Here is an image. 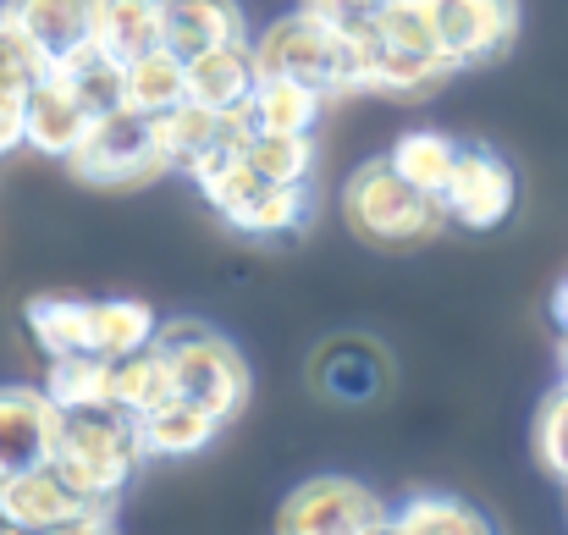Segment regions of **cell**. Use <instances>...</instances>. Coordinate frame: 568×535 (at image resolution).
Listing matches in <instances>:
<instances>
[{"label":"cell","instance_id":"obj_1","mask_svg":"<svg viewBox=\"0 0 568 535\" xmlns=\"http://www.w3.org/2000/svg\"><path fill=\"white\" fill-rule=\"evenodd\" d=\"M254 44V78H298L321 89L326 100L365 94V17L359 22H326L315 11H287L276 17Z\"/></svg>","mask_w":568,"mask_h":535},{"label":"cell","instance_id":"obj_2","mask_svg":"<svg viewBox=\"0 0 568 535\" xmlns=\"http://www.w3.org/2000/svg\"><path fill=\"white\" fill-rule=\"evenodd\" d=\"M50 464L61 470V481L89 497V503H116L139 464H144V442H139V420L116 414V408H72L55 425V447Z\"/></svg>","mask_w":568,"mask_h":535},{"label":"cell","instance_id":"obj_3","mask_svg":"<svg viewBox=\"0 0 568 535\" xmlns=\"http://www.w3.org/2000/svg\"><path fill=\"white\" fill-rule=\"evenodd\" d=\"M189 178L237 238H287L310 221V182H265L254 166H243L237 144L199 155Z\"/></svg>","mask_w":568,"mask_h":535},{"label":"cell","instance_id":"obj_4","mask_svg":"<svg viewBox=\"0 0 568 535\" xmlns=\"http://www.w3.org/2000/svg\"><path fill=\"white\" fill-rule=\"evenodd\" d=\"M343 215L348 226L376 243V249H408L430 243L447 226V210L436 193H419L414 182L392 172V161H365L354 178L343 182Z\"/></svg>","mask_w":568,"mask_h":535},{"label":"cell","instance_id":"obj_5","mask_svg":"<svg viewBox=\"0 0 568 535\" xmlns=\"http://www.w3.org/2000/svg\"><path fill=\"white\" fill-rule=\"evenodd\" d=\"M155 349L166 354L172 392H178V397L210 408L221 425H232V420L248 408V364H243V354H237L226 337H215L210 326L172 321L166 332H155Z\"/></svg>","mask_w":568,"mask_h":535},{"label":"cell","instance_id":"obj_6","mask_svg":"<svg viewBox=\"0 0 568 535\" xmlns=\"http://www.w3.org/2000/svg\"><path fill=\"white\" fill-rule=\"evenodd\" d=\"M0 525L28 535H100L116 525V503H89L55 464H33L0 481Z\"/></svg>","mask_w":568,"mask_h":535},{"label":"cell","instance_id":"obj_7","mask_svg":"<svg viewBox=\"0 0 568 535\" xmlns=\"http://www.w3.org/2000/svg\"><path fill=\"white\" fill-rule=\"evenodd\" d=\"M72 178L89 182V188H144L166 172L161 150H155V128L150 117L116 105V111H100L89 122V133L78 139V150L67 155Z\"/></svg>","mask_w":568,"mask_h":535},{"label":"cell","instance_id":"obj_8","mask_svg":"<svg viewBox=\"0 0 568 535\" xmlns=\"http://www.w3.org/2000/svg\"><path fill=\"white\" fill-rule=\"evenodd\" d=\"M392 508L381 503L365 481H348V475H315L304 481L298 492H287L282 514H276V531L287 535H376L386 531Z\"/></svg>","mask_w":568,"mask_h":535},{"label":"cell","instance_id":"obj_9","mask_svg":"<svg viewBox=\"0 0 568 535\" xmlns=\"http://www.w3.org/2000/svg\"><path fill=\"white\" fill-rule=\"evenodd\" d=\"M430 22H436V44L453 61V72L464 67H486L503 61L519 39V0H430Z\"/></svg>","mask_w":568,"mask_h":535},{"label":"cell","instance_id":"obj_10","mask_svg":"<svg viewBox=\"0 0 568 535\" xmlns=\"http://www.w3.org/2000/svg\"><path fill=\"white\" fill-rule=\"evenodd\" d=\"M519 204V178L514 166L486 150V144H458V161H453V178L442 188V210L447 221L469 226V232H491L514 215Z\"/></svg>","mask_w":568,"mask_h":535},{"label":"cell","instance_id":"obj_11","mask_svg":"<svg viewBox=\"0 0 568 535\" xmlns=\"http://www.w3.org/2000/svg\"><path fill=\"white\" fill-rule=\"evenodd\" d=\"M0 22L44 61L61 67L78 50L94 44L100 28V0H0Z\"/></svg>","mask_w":568,"mask_h":535},{"label":"cell","instance_id":"obj_12","mask_svg":"<svg viewBox=\"0 0 568 535\" xmlns=\"http://www.w3.org/2000/svg\"><path fill=\"white\" fill-rule=\"evenodd\" d=\"M310 381L326 403H343V408H365L376 403L381 392L392 386V359L376 337H326L315 359H310Z\"/></svg>","mask_w":568,"mask_h":535},{"label":"cell","instance_id":"obj_13","mask_svg":"<svg viewBox=\"0 0 568 535\" xmlns=\"http://www.w3.org/2000/svg\"><path fill=\"white\" fill-rule=\"evenodd\" d=\"M89 122H94V111L78 100V89L55 67H44L28 89V105H22V144L33 155L67 161L78 150V139L89 133Z\"/></svg>","mask_w":568,"mask_h":535},{"label":"cell","instance_id":"obj_14","mask_svg":"<svg viewBox=\"0 0 568 535\" xmlns=\"http://www.w3.org/2000/svg\"><path fill=\"white\" fill-rule=\"evenodd\" d=\"M61 408L39 386H0V481L33 464H50Z\"/></svg>","mask_w":568,"mask_h":535},{"label":"cell","instance_id":"obj_15","mask_svg":"<svg viewBox=\"0 0 568 535\" xmlns=\"http://www.w3.org/2000/svg\"><path fill=\"white\" fill-rule=\"evenodd\" d=\"M150 128H155V150H161L166 172H189L199 155L226 150V144L243 139V117L237 111H210V105H193V100L150 117Z\"/></svg>","mask_w":568,"mask_h":535},{"label":"cell","instance_id":"obj_16","mask_svg":"<svg viewBox=\"0 0 568 535\" xmlns=\"http://www.w3.org/2000/svg\"><path fill=\"white\" fill-rule=\"evenodd\" d=\"M321 111H326L321 89H310L298 78H276V72L254 78L248 100L237 105L243 128H260V133H315Z\"/></svg>","mask_w":568,"mask_h":535},{"label":"cell","instance_id":"obj_17","mask_svg":"<svg viewBox=\"0 0 568 535\" xmlns=\"http://www.w3.org/2000/svg\"><path fill=\"white\" fill-rule=\"evenodd\" d=\"M183 78H189L193 105L237 111L248 100V89H254V44L237 39V44H215V50L183 55Z\"/></svg>","mask_w":568,"mask_h":535},{"label":"cell","instance_id":"obj_18","mask_svg":"<svg viewBox=\"0 0 568 535\" xmlns=\"http://www.w3.org/2000/svg\"><path fill=\"white\" fill-rule=\"evenodd\" d=\"M215 436H221V420H215L210 408L189 403V397H178V392L139 420L144 458H193V453H204Z\"/></svg>","mask_w":568,"mask_h":535},{"label":"cell","instance_id":"obj_19","mask_svg":"<svg viewBox=\"0 0 568 535\" xmlns=\"http://www.w3.org/2000/svg\"><path fill=\"white\" fill-rule=\"evenodd\" d=\"M237 39H248V17L237 0H166V50L199 55Z\"/></svg>","mask_w":568,"mask_h":535},{"label":"cell","instance_id":"obj_20","mask_svg":"<svg viewBox=\"0 0 568 535\" xmlns=\"http://www.w3.org/2000/svg\"><path fill=\"white\" fill-rule=\"evenodd\" d=\"M189 100V78H183V55L155 44L133 61H122V105L139 117H161L172 105Z\"/></svg>","mask_w":568,"mask_h":535},{"label":"cell","instance_id":"obj_21","mask_svg":"<svg viewBox=\"0 0 568 535\" xmlns=\"http://www.w3.org/2000/svg\"><path fill=\"white\" fill-rule=\"evenodd\" d=\"M94 44L111 61H133V55L166 44V0H100Z\"/></svg>","mask_w":568,"mask_h":535},{"label":"cell","instance_id":"obj_22","mask_svg":"<svg viewBox=\"0 0 568 535\" xmlns=\"http://www.w3.org/2000/svg\"><path fill=\"white\" fill-rule=\"evenodd\" d=\"M172 397V370L166 354L150 343V349H133V354L111 359V381H105V403L128 420H144L150 408H161Z\"/></svg>","mask_w":568,"mask_h":535},{"label":"cell","instance_id":"obj_23","mask_svg":"<svg viewBox=\"0 0 568 535\" xmlns=\"http://www.w3.org/2000/svg\"><path fill=\"white\" fill-rule=\"evenodd\" d=\"M161 332V315L144 299H89V349L105 359H122L133 349H150Z\"/></svg>","mask_w":568,"mask_h":535},{"label":"cell","instance_id":"obj_24","mask_svg":"<svg viewBox=\"0 0 568 535\" xmlns=\"http://www.w3.org/2000/svg\"><path fill=\"white\" fill-rule=\"evenodd\" d=\"M105 381H111V359L78 349V354H50L39 392H44L61 414H72V408H111V403H105Z\"/></svg>","mask_w":568,"mask_h":535},{"label":"cell","instance_id":"obj_25","mask_svg":"<svg viewBox=\"0 0 568 535\" xmlns=\"http://www.w3.org/2000/svg\"><path fill=\"white\" fill-rule=\"evenodd\" d=\"M237 155H243V166H254L265 182L315 178V133H260V128H243Z\"/></svg>","mask_w":568,"mask_h":535},{"label":"cell","instance_id":"obj_26","mask_svg":"<svg viewBox=\"0 0 568 535\" xmlns=\"http://www.w3.org/2000/svg\"><path fill=\"white\" fill-rule=\"evenodd\" d=\"M386 531L392 535H486L491 519H486L475 503H464V497L419 492V497H408L403 508H392Z\"/></svg>","mask_w":568,"mask_h":535},{"label":"cell","instance_id":"obj_27","mask_svg":"<svg viewBox=\"0 0 568 535\" xmlns=\"http://www.w3.org/2000/svg\"><path fill=\"white\" fill-rule=\"evenodd\" d=\"M392 172L403 182H414L419 193H436L442 199V188L453 178V161H458V139H447V133H436V128H408L397 144H392Z\"/></svg>","mask_w":568,"mask_h":535},{"label":"cell","instance_id":"obj_28","mask_svg":"<svg viewBox=\"0 0 568 535\" xmlns=\"http://www.w3.org/2000/svg\"><path fill=\"white\" fill-rule=\"evenodd\" d=\"M22 321H28V332H33V343L50 354H78V349H89V299H67V293H39V299H28V310H22ZM94 354V349H89Z\"/></svg>","mask_w":568,"mask_h":535},{"label":"cell","instance_id":"obj_29","mask_svg":"<svg viewBox=\"0 0 568 535\" xmlns=\"http://www.w3.org/2000/svg\"><path fill=\"white\" fill-rule=\"evenodd\" d=\"M72 89H78V100L100 117V111H116L122 105V61H111L100 44H89V50H78L72 61H61L55 67Z\"/></svg>","mask_w":568,"mask_h":535},{"label":"cell","instance_id":"obj_30","mask_svg":"<svg viewBox=\"0 0 568 535\" xmlns=\"http://www.w3.org/2000/svg\"><path fill=\"white\" fill-rule=\"evenodd\" d=\"M536 458L552 481L568 486V381L541 403V420H536Z\"/></svg>","mask_w":568,"mask_h":535},{"label":"cell","instance_id":"obj_31","mask_svg":"<svg viewBox=\"0 0 568 535\" xmlns=\"http://www.w3.org/2000/svg\"><path fill=\"white\" fill-rule=\"evenodd\" d=\"M28 89H33V78L0 72V161H6L11 150H22V105H28Z\"/></svg>","mask_w":568,"mask_h":535},{"label":"cell","instance_id":"obj_32","mask_svg":"<svg viewBox=\"0 0 568 535\" xmlns=\"http://www.w3.org/2000/svg\"><path fill=\"white\" fill-rule=\"evenodd\" d=\"M552 321H558V326L568 332V276L558 282V293H552Z\"/></svg>","mask_w":568,"mask_h":535},{"label":"cell","instance_id":"obj_33","mask_svg":"<svg viewBox=\"0 0 568 535\" xmlns=\"http://www.w3.org/2000/svg\"><path fill=\"white\" fill-rule=\"evenodd\" d=\"M348 6H354V17H371V11H376V6H386V0H348Z\"/></svg>","mask_w":568,"mask_h":535},{"label":"cell","instance_id":"obj_34","mask_svg":"<svg viewBox=\"0 0 568 535\" xmlns=\"http://www.w3.org/2000/svg\"><path fill=\"white\" fill-rule=\"evenodd\" d=\"M564 381H568V332H564Z\"/></svg>","mask_w":568,"mask_h":535},{"label":"cell","instance_id":"obj_35","mask_svg":"<svg viewBox=\"0 0 568 535\" xmlns=\"http://www.w3.org/2000/svg\"><path fill=\"white\" fill-rule=\"evenodd\" d=\"M564 492H568V486H564Z\"/></svg>","mask_w":568,"mask_h":535}]
</instances>
